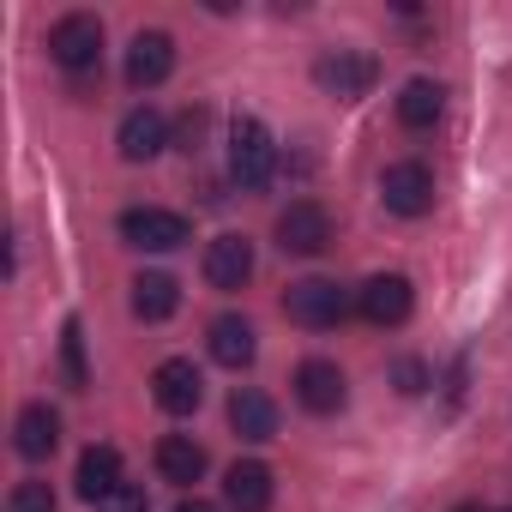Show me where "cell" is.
<instances>
[{
    "label": "cell",
    "mask_w": 512,
    "mask_h": 512,
    "mask_svg": "<svg viewBox=\"0 0 512 512\" xmlns=\"http://www.w3.org/2000/svg\"><path fill=\"white\" fill-rule=\"evenodd\" d=\"M278 169V145L266 133V121H253V115H235L229 121V181L247 187V193H260Z\"/></svg>",
    "instance_id": "cell-1"
},
{
    "label": "cell",
    "mask_w": 512,
    "mask_h": 512,
    "mask_svg": "<svg viewBox=\"0 0 512 512\" xmlns=\"http://www.w3.org/2000/svg\"><path fill=\"white\" fill-rule=\"evenodd\" d=\"M284 314L308 332H332V326L350 320V290H338L332 278H302V284L284 290Z\"/></svg>",
    "instance_id": "cell-2"
},
{
    "label": "cell",
    "mask_w": 512,
    "mask_h": 512,
    "mask_svg": "<svg viewBox=\"0 0 512 512\" xmlns=\"http://www.w3.org/2000/svg\"><path fill=\"white\" fill-rule=\"evenodd\" d=\"M314 79H320V91H326V97L356 103V97H368V91H374L380 61H374V55H362V49H332V55H320V61H314Z\"/></svg>",
    "instance_id": "cell-3"
},
{
    "label": "cell",
    "mask_w": 512,
    "mask_h": 512,
    "mask_svg": "<svg viewBox=\"0 0 512 512\" xmlns=\"http://www.w3.org/2000/svg\"><path fill=\"white\" fill-rule=\"evenodd\" d=\"M380 199L392 217H428L434 211V169L422 157H404L380 175Z\"/></svg>",
    "instance_id": "cell-4"
},
{
    "label": "cell",
    "mask_w": 512,
    "mask_h": 512,
    "mask_svg": "<svg viewBox=\"0 0 512 512\" xmlns=\"http://www.w3.org/2000/svg\"><path fill=\"white\" fill-rule=\"evenodd\" d=\"M49 55H55V67H67V73H91V67L103 61V19L67 13V19L49 31Z\"/></svg>",
    "instance_id": "cell-5"
},
{
    "label": "cell",
    "mask_w": 512,
    "mask_h": 512,
    "mask_svg": "<svg viewBox=\"0 0 512 512\" xmlns=\"http://www.w3.org/2000/svg\"><path fill=\"white\" fill-rule=\"evenodd\" d=\"M121 241H127V247H145V253H169V247L193 241V229H187V217H181V211L133 205V211H121Z\"/></svg>",
    "instance_id": "cell-6"
},
{
    "label": "cell",
    "mask_w": 512,
    "mask_h": 512,
    "mask_svg": "<svg viewBox=\"0 0 512 512\" xmlns=\"http://www.w3.org/2000/svg\"><path fill=\"white\" fill-rule=\"evenodd\" d=\"M410 308H416V290H410V278L404 272H380V278H368L362 290H356V314L368 320V326H404L410 320Z\"/></svg>",
    "instance_id": "cell-7"
},
{
    "label": "cell",
    "mask_w": 512,
    "mask_h": 512,
    "mask_svg": "<svg viewBox=\"0 0 512 512\" xmlns=\"http://www.w3.org/2000/svg\"><path fill=\"white\" fill-rule=\"evenodd\" d=\"M278 247L296 253V260H314V253H326V247H332V217H326V205L296 199V205L278 217Z\"/></svg>",
    "instance_id": "cell-8"
},
{
    "label": "cell",
    "mask_w": 512,
    "mask_h": 512,
    "mask_svg": "<svg viewBox=\"0 0 512 512\" xmlns=\"http://www.w3.org/2000/svg\"><path fill=\"white\" fill-rule=\"evenodd\" d=\"M344 398H350V380H344L338 362L308 356V362L296 368V404H302V410H314V416H338Z\"/></svg>",
    "instance_id": "cell-9"
},
{
    "label": "cell",
    "mask_w": 512,
    "mask_h": 512,
    "mask_svg": "<svg viewBox=\"0 0 512 512\" xmlns=\"http://www.w3.org/2000/svg\"><path fill=\"white\" fill-rule=\"evenodd\" d=\"M127 85L133 91H151V85H163L169 73H175V37L169 31H139L133 37V49H127Z\"/></svg>",
    "instance_id": "cell-10"
},
{
    "label": "cell",
    "mask_w": 512,
    "mask_h": 512,
    "mask_svg": "<svg viewBox=\"0 0 512 512\" xmlns=\"http://www.w3.org/2000/svg\"><path fill=\"white\" fill-rule=\"evenodd\" d=\"M115 145H121V157H127V163H151L163 145H175V127L163 121V109L139 103V109H127V121H121Z\"/></svg>",
    "instance_id": "cell-11"
},
{
    "label": "cell",
    "mask_w": 512,
    "mask_h": 512,
    "mask_svg": "<svg viewBox=\"0 0 512 512\" xmlns=\"http://www.w3.org/2000/svg\"><path fill=\"white\" fill-rule=\"evenodd\" d=\"M253 278V241L247 235H211L205 241V284L211 290H241Z\"/></svg>",
    "instance_id": "cell-12"
},
{
    "label": "cell",
    "mask_w": 512,
    "mask_h": 512,
    "mask_svg": "<svg viewBox=\"0 0 512 512\" xmlns=\"http://www.w3.org/2000/svg\"><path fill=\"white\" fill-rule=\"evenodd\" d=\"M151 398H157L169 416H187V410H199L205 380H199V368H193L187 356H169V362H157V374H151Z\"/></svg>",
    "instance_id": "cell-13"
},
{
    "label": "cell",
    "mask_w": 512,
    "mask_h": 512,
    "mask_svg": "<svg viewBox=\"0 0 512 512\" xmlns=\"http://www.w3.org/2000/svg\"><path fill=\"white\" fill-rule=\"evenodd\" d=\"M205 344H211V362H223V368H235V374L260 356V332H253L241 314H217L211 332H205Z\"/></svg>",
    "instance_id": "cell-14"
},
{
    "label": "cell",
    "mask_w": 512,
    "mask_h": 512,
    "mask_svg": "<svg viewBox=\"0 0 512 512\" xmlns=\"http://www.w3.org/2000/svg\"><path fill=\"white\" fill-rule=\"evenodd\" d=\"M223 500H229V512H272V470H266L260 458L229 464V476H223Z\"/></svg>",
    "instance_id": "cell-15"
},
{
    "label": "cell",
    "mask_w": 512,
    "mask_h": 512,
    "mask_svg": "<svg viewBox=\"0 0 512 512\" xmlns=\"http://www.w3.org/2000/svg\"><path fill=\"white\" fill-rule=\"evenodd\" d=\"M121 488H127L121 482V452L115 446H85V458H79V500L109 506Z\"/></svg>",
    "instance_id": "cell-16"
},
{
    "label": "cell",
    "mask_w": 512,
    "mask_h": 512,
    "mask_svg": "<svg viewBox=\"0 0 512 512\" xmlns=\"http://www.w3.org/2000/svg\"><path fill=\"white\" fill-rule=\"evenodd\" d=\"M229 428H235L241 440H253V446H266V440L278 434V404H272L266 392H253V386H235V398H229Z\"/></svg>",
    "instance_id": "cell-17"
},
{
    "label": "cell",
    "mask_w": 512,
    "mask_h": 512,
    "mask_svg": "<svg viewBox=\"0 0 512 512\" xmlns=\"http://www.w3.org/2000/svg\"><path fill=\"white\" fill-rule=\"evenodd\" d=\"M13 446H19V458H49L55 446H61V416L49 410V404H25L19 410V422H13Z\"/></svg>",
    "instance_id": "cell-18"
},
{
    "label": "cell",
    "mask_w": 512,
    "mask_h": 512,
    "mask_svg": "<svg viewBox=\"0 0 512 512\" xmlns=\"http://www.w3.org/2000/svg\"><path fill=\"white\" fill-rule=\"evenodd\" d=\"M205 446L193 440V434H163L157 440V476L163 482H175V488H187V482H199L205 476Z\"/></svg>",
    "instance_id": "cell-19"
},
{
    "label": "cell",
    "mask_w": 512,
    "mask_h": 512,
    "mask_svg": "<svg viewBox=\"0 0 512 512\" xmlns=\"http://www.w3.org/2000/svg\"><path fill=\"white\" fill-rule=\"evenodd\" d=\"M175 308H181V284H175L169 272H139V278H133V314H139V320L157 326V320H169Z\"/></svg>",
    "instance_id": "cell-20"
},
{
    "label": "cell",
    "mask_w": 512,
    "mask_h": 512,
    "mask_svg": "<svg viewBox=\"0 0 512 512\" xmlns=\"http://www.w3.org/2000/svg\"><path fill=\"white\" fill-rule=\"evenodd\" d=\"M440 109H446V91H440L434 79H410V85L398 91V121H404L410 133H428V127L440 121Z\"/></svg>",
    "instance_id": "cell-21"
},
{
    "label": "cell",
    "mask_w": 512,
    "mask_h": 512,
    "mask_svg": "<svg viewBox=\"0 0 512 512\" xmlns=\"http://www.w3.org/2000/svg\"><path fill=\"white\" fill-rule=\"evenodd\" d=\"M61 374H67V386H73V392H85V386H91V362H85V326H79V320H67V326H61Z\"/></svg>",
    "instance_id": "cell-22"
},
{
    "label": "cell",
    "mask_w": 512,
    "mask_h": 512,
    "mask_svg": "<svg viewBox=\"0 0 512 512\" xmlns=\"http://www.w3.org/2000/svg\"><path fill=\"white\" fill-rule=\"evenodd\" d=\"M7 512H55V488L37 482V476H25V482H13V494H7Z\"/></svg>",
    "instance_id": "cell-23"
},
{
    "label": "cell",
    "mask_w": 512,
    "mask_h": 512,
    "mask_svg": "<svg viewBox=\"0 0 512 512\" xmlns=\"http://www.w3.org/2000/svg\"><path fill=\"white\" fill-rule=\"evenodd\" d=\"M392 386H398L404 398L428 392V362H422V356H398V362H392Z\"/></svg>",
    "instance_id": "cell-24"
},
{
    "label": "cell",
    "mask_w": 512,
    "mask_h": 512,
    "mask_svg": "<svg viewBox=\"0 0 512 512\" xmlns=\"http://www.w3.org/2000/svg\"><path fill=\"white\" fill-rule=\"evenodd\" d=\"M205 127H211V115H205V109H187V115L175 121V145H181V151H199V145H205Z\"/></svg>",
    "instance_id": "cell-25"
},
{
    "label": "cell",
    "mask_w": 512,
    "mask_h": 512,
    "mask_svg": "<svg viewBox=\"0 0 512 512\" xmlns=\"http://www.w3.org/2000/svg\"><path fill=\"white\" fill-rule=\"evenodd\" d=\"M109 512H151V506H145V494H139V488H121V494L109 500Z\"/></svg>",
    "instance_id": "cell-26"
},
{
    "label": "cell",
    "mask_w": 512,
    "mask_h": 512,
    "mask_svg": "<svg viewBox=\"0 0 512 512\" xmlns=\"http://www.w3.org/2000/svg\"><path fill=\"white\" fill-rule=\"evenodd\" d=\"M175 512H217V506H205V500H181Z\"/></svg>",
    "instance_id": "cell-27"
},
{
    "label": "cell",
    "mask_w": 512,
    "mask_h": 512,
    "mask_svg": "<svg viewBox=\"0 0 512 512\" xmlns=\"http://www.w3.org/2000/svg\"><path fill=\"white\" fill-rule=\"evenodd\" d=\"M452 512H482V506H476V500H464V506H452Z\"/></svg>",
    "instance_id": "cell-28"
},
{
    "label": "cell",
    "mask_w": 512,
    "mask_h": 512,
    "mask_svg": "<svg viewBox=\"0 0 512 512\" xmlns=\"http://www.w3.org/2000/svg\"><path fill=\"white\" fill-rule=\"evenodd\" d=\"M506 512H512V506H506Z\"/></svg>",
    "instance_id": "cell-29"
}]
</instances>
